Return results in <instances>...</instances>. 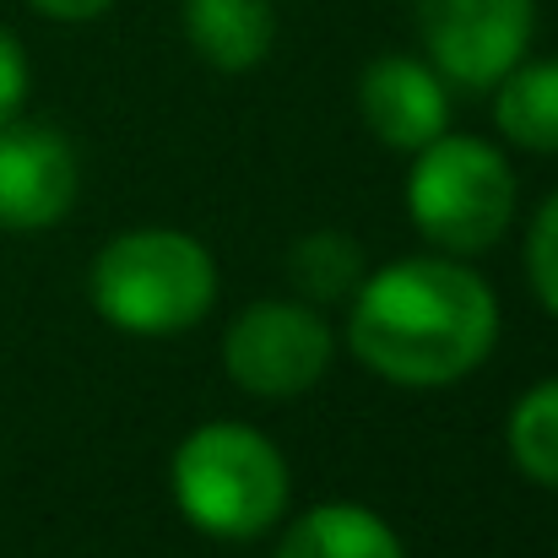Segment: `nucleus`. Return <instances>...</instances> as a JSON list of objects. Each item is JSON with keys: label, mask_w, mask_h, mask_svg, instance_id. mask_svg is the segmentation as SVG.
<instances>
[{"label": "nucleus", "mask_w": 558, "mask_h": 558, "mask_svg": "<svg viewBox=\"0 0 558 558\" xmlns=\"http://www.w3.org/2000/svg\"><path fill=\"white\" fill-rule=\"evenodd\" d=\"M277 558H407V554H401L396 532H390L374 510L337 499V505L304 510V515L288 526Z\"/></svg>", "instance_id": "nucleus-10"}, {"label": "nucleus", "mask_w": 558, "mask_h": 558, "mask_svg": "<svg viewBox=\"0 0 558 558\" xmlns=\"http://www.w3.org/2000/svg\"><path fill=\"white\" fill-rule=\"evenodd\" d=\"M288 271L293 282L315 299V304H337L348 299L359 282H364V250L353 233H337V228H320V233H304L288 255Z\"/></svg>", "instance_id": "nucleus-12"}, {"label": "nucleus", "mask_w": 558, "mask_h": 558, "mask_svg": "<svg viewBox=\"0 0 558 558\" xmlns=\"http://www.w3.org/2000/svg\"><path fill=\"white\" fill-rule=\"evenodd\" d=\"M494 87H499L494 98L499 131L526 153H558V60L510 65Z\"/></svg>", "instance_id": "nucleus-11"}, {"label": "nucleus", "mask_w": 558, "mask_h": 558, "mask_svg": "<svg viewBox=\"0 0 558 558\" xmlns=\"http://www.w3.org/2000/svg\"><path fill=\"white\" fill-rule=\"evenodd\" d=\"M348 342L359 364L407 390H439L477 369L499 342L494 288L445 255L390 260L359 282Z\"/></svg>", "instance_id": "nucleus-1"}, {"label": "nucleus", "mask_w": 558, "mask_h": 558, "mask_svg": "<svg viewBox=\"0 0 558 558\" xmlns=\"http://www.w3.org/2000/svg\"><path fill=\"white\" fill-rule=\"evenodd\" d=\"M288 461L244 423H201L174 450V505L195 532L244 543L288 515Z\"/></svg>", "instance_id": "nucleus-2"}, {"label": "nucleus", "mask_w": 558, "mask_h": 558, "mask_svg": "<svg viewBox=\"0 0 558 558\" xmlns=\"http://www.w3.org/2000/svg\"><path fill=\"white\" fill-rule=\"evenodd\" d=\"M537 0H417V33L456 87H494L532 44Z\"/></svg>", "instance_id": "nucleus-6"}, {"label": "nucleus", "mask_w": 558, "mask_h": 558, "mask_svg": "<svg viewBox=\"0 0 558 558\" xmlns=\"http://www.w3.org/2000/svg\"><path fill=\"white\" fill-rule=\"evenodd\" d=\"M505 439H510L515 466H521L532 483L558 488V379L532 385V390L515 401Z\"/></svg>", "instance_id": "nucleus-13"}, {"label": "nucleus", "mask_w": 558, "mask_h": 558, "mask_svg": "<svg viewBox=\"0 0 558 558\" xmlns=\"http://www.w3.org/2000/svg\"><path fill=\"white\" fill-rule=\"evenodd\" d=\"M331 353H337L331 326L310 304H288V299L250 304L222 337L228 379L266 401L304 396L310 385H320L331 369Z\"/></svg>", "instance_id": "nucleus-5"}, {"label": "nucleus", "mask_w": 558, "mask_h": 558, "mask_svg": "<svg viewBox=\"0 0 558 558\" xmlns=\"http://www.w3.org/2000/svg\"><path fill=\"white\" fill-rule=\"evenodd\" d=\"M22 98H27V54H22L16 33L0 27V125L16 120Z\"/></svg>", "instance_id": "nucleus-15"}, {"label": "nucleus", "mask_w": 558, "mask_h": 558, "mask_svg": "<svg viewBox=\"0 0 558 558\" xmlns=\"http://www.w3.org/2000/svg\"><path fill=\"white\" fill-rule=\"evenodd\" d=\"M76 153L60 131L0 125V228H54L76 206Z\"/></svg>", "instance_id": "nucleus-7"}, {"label": "nucleus", "mask_w": 558, "mask_h": 558, "mask_svg": "<svg viewBox=\"0 0 558 558\" xmlns=\"http://www.w3.org/2000/svg\"><path fill=\"white\" fill-rule=\"evenodd\" d=\"M526 271H532V288H537V299L548 304V315H558V190L543 201V211L532 217Z\"/></svg>", "instance_id": "nucleus-14"}, {"label": "nucleus", "mask_w": 558, "mask_h": 558, "mask_svg": "<svg viewBox=\"0 0 558 558\" xmlns=\"http://www.w3.org/2000/svg\"><path fill=\"white\" fill-rule=\"evenodd\" d=\"M217 299V260L180 228H136L98 250L93 304L114 331L180 337Z\"/></svg>", "instance_id": "nucleus-3"}, {"label": "nucleus", "mask_w": 558, "mask_h": 558, "mask_svg": "<svg viewBox=\"0 0 558 558\" xmlns=\"http://www.w3.org/2000/svg\"><path fill=\"white\" fill-rule=\"evenodd\" d=\"M185 38L211 71H255L271 54V0H185Z\"/></svg>", "instance_id": "nucleus-9"}, {"label": "nucleus", "mask_w": 558, "mask_h": 558, "mask_svg": "<svg viewBox=\"0 0 558 558\" xmlns=\"http://www.w3.org/2000/svg\"><path fill=\"white\" fill-rule=\"evenodd\" d=\"M407 211L417 233L450 255H483L515 217V174L483 136H434L407 174Z\"/></svg>", "instance_id": "nucleus-4"}, {"label": "nucleus", "mask_w": 558, "mask_h": 558, "mask_svg": "<svg viewBox=\"0 0 558 558\" xmlns=\"http://www.w3.org/2000/svg\"><path fill=\"white\" fill-rule=\"evenodd\" d=\"M359 109H364V125L396 153L428 147L434 136H445V120H450L445 82L434 76V65L412 54L374 60L359 82Z\"/></svg>", "instance_id": "nucleus-8"}, {"label": "nucleus", "mask_w": 558, "mask_h": 558, "mask_svg": "<svg viewBox=\"0 0 558 558\" xmlns=\"http://www.w3.org/2000/svg\"><path fill=\"white\" fill-rule=\"evenodd\" d=\"M33 11H44V16H54V22H93V16H104L114 0H27Z\"/></svg>", "instance_id": "nucleus-16"}]
</instances>
